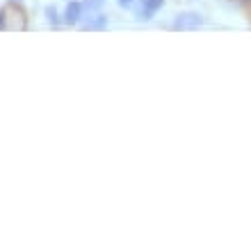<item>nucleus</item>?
I'll return each instance as SVG.
<instances>
[{
	"instance_id": "8",
	"label": "nucleus",
	"mask_w": 251,
	"mask_h": 248,
	"mask_svg": "<svg viewBox=\"0 0 251 248\" xmlns=\"http://www.w3.org/2000/svg\"><path fill=\"white\" fill-rule=\"evenodd\" d=\"M0 30H5V9H0Z\"/></svg>"
},
{
	"instance_id": "9",
	"label": "nucleus",
	"mask_w": 251,
	"mask_h": 248,
	"mask_svg": "<svg viewBox=\"0 0 251 248\" xmlns=\"http://www.w3.org/2000/svg\"><path fill=\"white\" fill-rule=\"evenodd\" d=\"M245 2H249V0H245Z\"/></svg>"
},
{
	"instance_id": "3",
	"label": "nucleus",
	"mask_w": 251,
	"mask_h": 248,
	"mask_svg": "<svg viewBox=\"0 0 251 248\" xmlns=\"http://www.w3.org/2000/svg\"><path fill=\"white\" fill-rule=\"evenodd\" d=\"M82 12H85L82 2H78V0L69 2V5H66V9H64V23H66V25H78L80 19H82Z\"/></svg>"
},
{
	"instance_id": "6",
	"label": "nucleus",
	"mask_w": 251,
	"mask_h": 248,
	"mask_svg": "<svg viewBox=\"0 0 251 248\" xmlns=\"http://www.w3.org/2000/svg\"><path fill=\"white\" fill-rule=\"evenodd\" d=\"M46 16H48V21H50L53 25H57V23H60V19H57V9H55L53 5L46 7Z\"/></svg>"
},
{
	"instance_id": "4",
	"label": "nucleus",
	"mask_w": 251,
	"mask_h": 248,
	"mask_svg": "<svg viewBox=\"0 0 251 248\" xmlns=\"http://www.w3.org/2000/svg\"><path fill=\"white\" fill-rule=\"evenodd\" d=\"M105 27H107V16H94L82 25V30L92 32V30H105Z\"/></svg>"
},
{
	"instance_id": "7",
	"label": "nucleus",
	"mask_w": 251,
	"mask_h": 248,
	"mask_svg": "<svg viewBox=\"0 0 251 248\" xmlns=\"http://www.w3.org/2000/svg\"><path fill=\"white\" fill-rule=\"evenodd\" d=\"M119 2V7H124V9H130L132 5H135V0H117Z\"/></svg>"
},
{
	"instance_id": "5",
	"label": "nucleus",
	"mask_w": 251,
	"mask_h": 248,
	"mask_svg": "<svg viewBox=\"0 0 251 248\" xmlns=\"http://www.w3.org/2000/svg\"><path fill=\"white\" fill-rule=\"evenodd\" d=\"M103 5H105V0H82V7L89 9V12H96V9H100Z\"/></svg>"
},
{
	"instance_id": "2",
	"label": "nucleus",
	"mask_w": 251,
	"mask_h": 248,
	"mask_svg": "<svg viewBox=\"0 0 251 248\" xmlns=\"http://www.w3.org/2000/svg\"><path fill=\"white\" fill-rule=\"evenodd\" d=\"M139 2H142V7H139V12H137L139 21H151L153 14L160 12L162 5H165V0H139Z\"/></svg>"
},
{
	"instance_id": "1",
	"label": "nucleus",
	"mask_w": 251,
	"mask_h": 248,
	"mask_svg": "<svg viewBox=\"0 0 251 248\" xmlns=\"http://www.w3.org/2000/svg\"><path fill=\"white\" fill-rule=\"evenodd\" d=\"M174 30H178V32H187V30H197V27L203 25V16L199 12H180L176 14V19H174Z\"/></svg>"
}]
</instances>
